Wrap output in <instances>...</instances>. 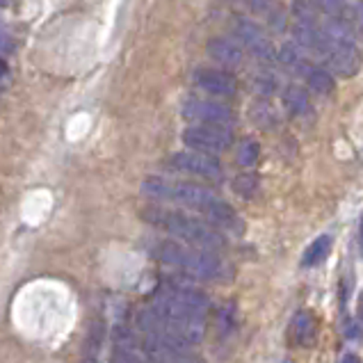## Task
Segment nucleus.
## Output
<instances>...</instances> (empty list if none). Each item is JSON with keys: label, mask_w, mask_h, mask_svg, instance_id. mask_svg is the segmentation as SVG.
Listing matches in <instances>:
<instances>
[{"label": "nucleus", "mask_w": 363, "mask_h": 363, "mask_svg": "<svg viewBox=\"0 0 363 363\" xmlns=\"http://www.w3.org/2000/svg\"><path fill=\"white\" fill-rule=\"evenodd\" d=\"M167 164L176 172L192 174V176H199V179H208V181H220L224 176L222 164L215 155H206V153H196V151L174 153V155H169Z\"/></svg>", "instance_id": "nucleus-7"}, {"label": "nucleus", "mask_w": 363, "mask_h": 363, "mask_svg": "<svg viewBox=\"0 0 363 363\" xmlns=\"http://www.w3.org/2000/svg\"><path fill=\"white\" fill-rule=\"evenodd\" d=\"M14 50V41L5 30H0V53H12Z\"/></svg>", "instance_id": "nucleus-18"}, {"label": "nucleus", "mask_w": 363, "mask_h": 363, "mask_svg": "<svg viewBox=\"0 0 363 363\" xmlns=\"http://www.w3.org/2000/svg\"><path fill=\"white\" fill-rule=\"evenodd\" d=\"M140 350L147 363H203L201 359L192 357L190 352H176V350H167L155 345L149 338H140Z\"/></svg>", "instance_id": "nucleus-9"}, {"label": "nucleus", "mask_w": 363, "mask_h": 363, "mask_svg": "<svg viewBox=\"0 0 363 363\" xmlns=\"http://www.w3.org/2000/svg\"><path fill=\"white\" fill-rule=\"evenodd\" d=\"M142 217L153 229L181 240V245L203 249V252H213V254H217L220 249L226 247L222 231H217L215 226H211L206 220H196V217L188 213L162 208V206H149V208L142 211Z\"/></svg>", "instance_id": "nucleus-2"}, {"label": "nucleus", "mask_w": 363, "mask_h": 363, "mask_svg": "<svg viewBox=\"0 0 363 363\" xmlns=\"http://www.w3.org/2000/svg\"><path fill=\"white\" fill-rule=\"evenodd\" d=\"M340 363H361V359H359L357 354H345Z\"/></svg>", "instance_id": "nucleus-20"}, {"label": "nucleus", "mask_w": 363, "mask_h": 363, "mask_svg": "<svg viewBox=\"0 0 363 363\" xmlns=\"http://www.w3.org/2000/svg\"><path fill=\"white\" fill-rule=\"evenodd\" d=\"M183 144L190 151L217 155L229 151L233 144V133L224 126H190L183 130Z\"/></svg>", "instance_id": "nucleus-4"}, {"label": "nucleus", "mask_w": 363, "mask_h": 363, "mask_svg": "<svg viewBox=\"0 0 363 363\" xmlns=\"http://www.w3.org/2000/svg\"><path fill=\"white\" fill-rule=\"evenodd\" d=\"M357 315L363 320V293L359 295V299H357Z\"/></svg>", "instance_id": "nucleus-19"}, {"label": "nucleus", "mask_w": 363, "mask_h": 363, "mask_svg": "<svg viewBox=\"0 0 363 363\" xmlns=\"http://www.w3.org/2000/svg\"><path fill=\"white\" fill-rule=\"evenodd\" d=\"M331 247H334V240H331V235H318L313 242H311L304 254H302V265L304 267H315L320 263L327 261V256L331 254Z\"/></svg>", "instance_id": "nucleus-14"}, {"label": "nucleus", "mask_w": 363, "mask_h": 363, "mask_svg": "<svg viewBox=\"0 0 363 363\" xmlns=\"http://www.w3.org/2000/svg\"><path fill=\"white\" fill-rule=\"evenodd\" d=\"M85 363H96V361H85Z\"/></svg>", "instance_id": "nucleus-23"}, {"label": "nucleus", "mask_w": 363, "mask_h": 363, "mask_svg": "<svg viewBox=\"0 0 363 363\" xmlns=\"http://www.w3.org/2000/svg\"><path fill=\"white\" fill-rule=\"evenodd\" d=\"M359 247H361V254H363V215H361V226H359Z\"/></svg>", "instance_id": "nucleus-21"}, {"label": "nucleus", "mask_w": 363, "mask_h": 363, "mask_svg": "<svg viewBox=\"0 0 363 363\" xmlns=\"http://www.w3.org/2000/svg\"><path fill=\"white\" fill-rule=\"evenodd\" d=\"M284 363H293V361H284Z\"/></svg>", "instance_id": "nucleus-24"}, {"label": "nucleus", "mask_w": 363, "mask_h": 363, "mask_svg": "<svg viewBox=\"0 0 363 363\" xmlns=\"http://www.w3.org/2000/svg\"><path fill=\"white\" fill-rule=\"evenodd\" d=\"M192 82L211 96H233L238 89L235 76L222 69H196Z\"/></svg>", "instance_id": "nucleus-8"}, {"label": "nucleus", "mask_w": 363, "mask_h": 363, "mask_svg": "<svg viewBox=\"0 0 363 363\" xmlns=\"http://www.w3.org/2000/svg\"><path fill=\"white\" fill-rule=\"evenodd\" d=\"M256 185V179L254 176H238L235 179V190L240 192V194H245V196H249L252 194V188Z\"/></svg>", "instance_id": "nucleus-17"}, {"label": "nucleus", "mask_w": 363, "mask_h": 363, "mask_svg": "<svg viewBox=\"0 0 363 363\" xmlns=\"http://www.w3.org/2000/svg\"><path fill=\"white\" fill-rule=\"evenodd\" d=\"M254 89L258 91V94H263V96L274 94L277 78L272 76V71H261V74H256V78H254Z\"/></svg>", "instance_id": "nucleus-16"}, {"label": "nucleus", "mask_w": 363, "mask_h": 363, "mask_svg": "<svg viewBox=\"0 0 363 363\" xmlns=\"http://www.w3.org/2000/svg\"><path fill=\"white\" fill-rule=\"evenodd\" d=\"M208 55L220 62L222 67H229L235 69L242 65L245 60V50L240 44H235L233 39H226V37H215L208 41Z\"/></svg>", "instance_id": "nucleus-10"}, {"label": "nucleus", "mask_w": 363, "mask_h": 363, "mask_svg": "<svg viewBox=\"0 0 363 363\" xmlns=\"http://www.w3.org/2000/svg\"><path fill=\"white\" fill-rule=\"evenodd\" d=\"M297 74L306 80V87L311 91H315V94H320V96H329L331 91H334V87H336L334 74H329L325 67L313 65V62H308V60L304 62L302 67H299Z\"/></svg>", "instance_id": "nucleus-11"}, {"label": "nucleus", "mask_w": 363, "mask_h": 363, "mask_svg": "<svg viewBox=\"0 0 363 363\" xmlns=\"http://www.w3.org/2000/svg\"><path fill=\"white\" fill-rule=\"evenodd\" d=\"M142 192L149 199L167 201L183 206V208L196 211L206 217V222L215 226L217 231H231V233H242V222L238 213L231 208L224 199H220L213 190L203 188L199 183H188V181H172L162 179V176H149L142 181Z\"/></svg>", "instance_id": "nucleus-1"}, {"label": "nucleus", "mask_w": 363, "mask_h": 363, "mask_svg": "<svg viewBox=\"0 0 363 363\" xmlns=\"http://www.w3.org/2000/svg\"><path fill=\"white\" fill-rule=\"evenodd\" d=\"M183 117L188 121L199 123V126H229L235 115L229 106L213 99H188L183 103Z\"/></svg>", "instance_id": "nucleus-5"}, {"label": "nucleus", "mask_w": 363, "mask_h": 363, "mask_svg": "<svg viewBox=\"0 0 363 363\" xmlns=\"http://www.w3.org/2000/svg\"><path fill=\"white\" fill-rule=\"evenodd\" d=\"M290 334H293V340L299 347H313L315 338H318V325H315L313 315H311L308 311H299L293 320Z\"/></svg>", "instance_id": "nucleus-12"}, {"label": "nucleus", "mask_w": 363, "mask_h": 363, "mask_svg": "<svg viewBox=\"0 0 363 363\" xmlns=\"http://www.w3.org/2000/svg\"><path fill=\"white\" fill-rule=\"evenodd\" d=\"M233 35L242 44V50H249L256 60L265 62V65H272L277 60V50L272 46V41H269V37L263 33V28L256 26L254 21L238 18L233 26Z\"/></svg>", "instance_id": "nucleus-6"}, {"label": "nucleus", "mask_w": 363, "mask_h": 363, "mask_svg": "<svg viewBox=\"0 0 363 363\" xmlns=\"http://www.w3.org/2000/svg\"><path fill=\"white\" fill-rule=\"evenodd\" d=\"M151 256L162 265L181 269L199 281H229L233 277V269L229 263H224L220 256L203 249H194L188 245L174 242V240H160L151 247Z\"/></svg>", "instance_id": "nucleus-3"}, {"label": "nucleus", "mask_w": 363, "mask_h": 363, "mask_svg": "<svg viewBox=\"0 0 363 363\" xmlns=\"http://www.w3.org/2000/svg\"><path fill=\"white\" fill-rule=\"evenodd\" d=\"M7 74V65H5V60H0V76H5Z\"/></svg>", "instance_id": "nucleus-22"}, {"label": "nucleus", "mask_w": 363, "mask_h": 363, "mask_svg": "<svg viewBox=\"0 0 363 363\" xmlns=\"http://www.w3.org/2000/svg\"><path fill=\"white\" fill-rule=\"evenodd\" d=\"M284 108L290 112L293 117H304L306 112L311 110V99H308V91L302 85H288L284 89Z\"/></svg>", "instance_id": "nucleus-13"}, {"label": "nucleus", "mask_w": 363, "mask_h": 363, "mask_svg": "<svg viewBox=\"0 0 363 363\" xmlns=\"http://www.w3.org/2000/svg\"><path fill=\"white\" fill-rule=\"evenodd\" d=\"M258 155H261V147L254 140H245L240 147H238V162L242 167H252V164L258 162Z\"/></svg>", "instance_id": "nucleus-15"}]
</instances>
